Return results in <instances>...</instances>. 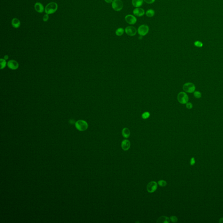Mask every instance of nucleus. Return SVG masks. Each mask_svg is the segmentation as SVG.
<instances>
[{"label": "nucleus", "instance_id": "nucleus-2", "mask_svg": "<svg viewBox=\"0 0 223 223\" xmlns=\"http://www.w3.org/2000/svg\"><path fill=\"white\" fill-rule=\"evenodd\" d=\"M112 3V9L116 12H120L123 9V4L121 0H113Z\"/></svg>", "mask_w": 223, "mask_h": 223}, {"label": "nucleus", "instance_id": "nucleus-24", "mask_svg": "<svg viewBox=\"0 0 223 223\" xmlns=\"http://www.w3.org/2000/svg\"><path fill=\"white\" fill-rule=\"evenodd\" d=\"M194 45L197 47L198 48H201L203 46V44L200 41H196L194 43Z\"/></svg>", "mask_w": 223, "mask_h": 223}, {"label": "nucleus", "instance_id": "nucleus-4", "mask_svg": "<svg viewBox=\"0 0 223 223\" xmlns=\"http://www.w3.org/2000/svg\"><path fill=\"white\" fill-rule=\"evenodd\" d=\"M76 127L79 131H83L87 129L88 125L87 123L84 120H79L76 123Z\"/></svg>", "mask_w": 223, "mask_h": 223}, {"label": "nucleus", "instance_id": "nucleus-6", "mask_svg": "<svg viewBox=\"0 0 223 223\" xmlns=\"http://www.w3.org/2000/svg\"><path fill=\"white\" fill-rule=\"evenodd\" d=\"M149 31V27L147 25H142L139 27L137 29L138 33L142 36L146 35Z\"/></svg>", "mask_w": 223, "mask_h": 223}, {"label": "nucleus", "instance_id": "nucleus-12", "mask_svg": "<svg viewBox=\"0 0 223 223\" xmlns=\"http://www.w3.org/2000/svg\"><path fill=\"white\" fill-rule=\"evenodd\" d=\"M35 9L37 12L41 13L45 10L43 5L40 2H36L35 5Z\"/></svg>", "mask_w": 223, "mask_h": 223}, {"label": "nucleus", "instance_id": "nucleus-29", "mask_svg": "<svg viewBox=\"0 0 223 223\" xmlns=\"http://www.w3.org/2000/svg\"><path fill=\"white\" fill-rule=\"evenodd\" d=\"M195 160L194 157H192L190 161V164L191 166H194L195 163Z\"/></svg>", "mask_w": 223, "mask_h": 223}, {"label": "nucleus", "instance_id": "nucleus-11", "mask_svg": "<svg viewBox=\"0 0 223 223\" xmlns=\"http://www.w3.org/2000/svg\"><path fill=\"white\" fill-rule=\"evenodd\" d=\"M7 66L12 70H15L18 68L19 65L17 61L15 60H10L7 62Z\"/></svg>", "mask_w": 223, "mask_h": 223}, {"label": "nucleus", "instance_id": "nucleus-32", "mask_svg": "<svg viewBox=\"0 0 223 223\" xmlns=\"http://www.w3.org/2000/svg\"><path fill=\"white\" fill-rule=\"evenodd\" d=\"M5 58L6 59H8V56H5Z\"/></svg>", "mask_w": 223, "mask_h": 223}, {"label": "nucleus", "instance_id": "nucleus-5", "mask_svg": "<svg viewBox=\"0 0 223 223\" xmlns=\"http://www.w3.org/2000/svg\"><path fill=\"white\" fill-rule=\"evenodd\" d=\"M183 89L185 92L191 93L195 91L196 87L194 84L191 82H187L184 84Z\"/></svg>", "mask_w": 223, "mask_h": 223}, {"label": "nucleus", "instance_id": "nucleus-30", "mask_svg": "<svg viewBox=\"0 0 223 223\" xmlns=\"http://www.w3.org/2000/svg\"><path fill=\"white\" fill-rule=\"evenodd\" d=\"M113 0H105V2L107 3H112Z\"/></svg>", "mask_w": 223, "mask_h": 223}, {"label": "nucleus", "instance_id": "nucleus-18", "mask_svg": "<svg viewBox=\"0 0 223 223\" xmlns=\"http://www.w3.org/2000/svg\"><path fill=\"white\" fill-rule=\"evenodd\" d=\"M146 15L147 17L149 18H152L155 15V11L153 9H149L146 10Z\"/></svg>", "mask_w": 223, "mask_h": 223}, {"label": "nucleus", "instance_id": "nucleus-10", "mask_svg": "<svg viewBox=\"0 0 223 223\" xmlns=\"http://www.w3.org/2000/svg\"><path fill=\"white\" fill-rule=\"evenodd\" d=\"M133 14L135 16L140 17L145 15V10L140 7H136L133 10Z\"/></svg>", "mask_w": 223, "mask_h": 223}, {"label": "nucleus", "instance_id": "nucleus-22", "mask_svg": "<svg viewBox=\"0 0 223 223\" xmlns=\"http://www.w3.org/2000/svg\"><path fill=\"white\" fill-rule=\"evenodd\" d=\"M1 69H4L6 66V61L5 59L2 58L1 59Z\"/></svg>", "mask_w": 223, "mask_h": 223}, {"label": "nucleus", "instance_id": "nucleus-3", "mask_svg": "<svg viewBox=\"0 0 223 223\" xmlns=\"http://www.w3.org/2000/svg\"><path fill=\"white\" fill-rule=\"evenodd\" d=\"M177 100L180 103L185 104L188 102L189 97L185 92H180L177 95Z\"/></svg>", "mask_w": 223, "mask_h": 223}, {"label": "nucleus", "instance_id": "nucleus-31", "mask_svg": "<svg viewBox=\"0 0 223 223\" xmlns=\"http://www.w3.org/2000/svg\"><path fill=\"white\" fill-rule=\"evenodd\" d=\"M219 222L220 223H223V217H221V218H220V219L219 221Z\"/></svg>", "mask_w": 223, "mask_h": 223}, {"label": "nucleus", "instance_id": "nucleus-7", "mask_svg": "<svg viewBox=\"0 0 223 223\" xmlns=\"http://www.w3.org/2000/svg\"><path fill=\"white\" fill-rule=\"evenodd\" d=\"M125 32L127 35L130 36H133L136 35V34L137 33V30L136 28H135L134 27L129 26L125 28Z\"/></svg>", "mask_w": 223, "mask_h": 223}, {"label": "nucleus", "instance_id": "nucleus-16", "mask_svg": "<svg viewBox=\"0 0 223 223\" xmlns=\"http://www.w3.org/2000/svg\"><path fill=\"white\" fill-rule=\"evenodd\" d=\"M169 217L166 216H161L158 219L157 223H169Z\"/></svg>", "mask_w": 223, "mask_h": 223}, {"label": "nucleus", "instance_id": "nucleus-13", "mask_svg": "<svg viewBox=\"0 0 223 223\" xmlns=\"http://www.w3.org/2000/svg\"><path fill=\"white\" fill-rule=\"evenodd\" d=\"M130 141L127 140H123V142H122L121 144V146L122 149L125 151L128 150L129 149H130Z\"/></svg>", "mask_w": 223, "mask_h": 223}, {"label": "nucleus", "instance_id": "nucleus-1", "mask_svg": "<svg viewBox=\"0 0 223 223\" xmlns=\"http://www.w3.org/2000/svg\"><path fill=\"white\" fill-rule=\"evenodd\" d=\"M58 5L55 2H51L46 5L45 9V13L51 15L54 14L57 11Z\"/></svg>", "mask_w": 223, "mask_h": 223}, {"label": "nucleus", "instance_id": "nucleus-15", "mask_svg": "<svg viewBox=\"0 0 223 223\" xmlns=\"http://www.w3.org/2000/svg\"><path fill=\"white\" fill-rule=\"evenodd\" d=\"M143 0H132V3L134 7H140L142 6L143 3Z\"/></svg>", "mask_w": 223, "mask_h": 223}, {"label": "nucleus", "instance_id": "nucleus-25", "mask_svg": "<svg viewBox=\"0 0 223 223\" xmlns=\"http://www.w3.org/2000/svg\"><path fill=\"white\" fill-rule=\"evenodd\" d=\"M170 220H171V221L174 222V223L178 221L177 217L175 216H171V217H170Z\"/></svg>", "mask_w": 223, "mask_h": 223}, {"label": "nucleus", "instance_id": "nucleus-8", "mask_svg": "<svg viewBox=\"0 0 223 223\" xmlns=\"http://www.w3.org/2000/svg\"><path fill=\"white\" fill-rule=\"evenodd\" d=\"M146 188L148 192L153 193L157 189V184L155 181H151L148 184Z\"/></svg>", "mask_w": 223, "mask_h": 223}, {"label": "nucleus", "instance_id": "nucleus-26", "mask_svg": "<svg viewBox=\"0 0 223 223\" xmlns=\"http://www.w3.org/2000/svg\"><path fill=\"white\" fill-rule=\"evenodd\" d=\"M48 19H49V15H48V14H46L45 15H44L43 17V20L44 22H47L48 20Z\"/></svg>", "mask_w": 223, "mask_h": 223}, {"label": "nucleus", "instance_id": "nucleus-20", "mask_svg": "<svg viewBox=\"0 0 223 223\" xmlns=\"http://www.w3.org/2000/svg\"><path fill=\"white\" fill-rule=\"evenodd\" d=\"M194 97L197 99H200V98H201V96H202L201 92H199V91H194Z\"/></svg>", "mask_w": 223, "mask_h": 223}, {"label": "nucleus", "instance_id": "nucleus-9", "mask_svg": "<svg viewBox=\"0 0 223 223\" xmlns=\"http://www.w3.org/2000/svg\"><path fill=\"white\" fill-rule=\"evenodd\" d=\"M125 19L126 22L130 25H134L137 22V18L133 15H127L125 16Z\"/></svg>", "mask_w": 223, "mask_h": 223}, {"label": "nucleus", "instance_id": "nucleus-23", "mask_svg": "<svg viewBox=\"0 0 223 223\" xmlns=\"http://www.w3.org/2000/svg\"><path fill=\"white\" fill-rule=\"evenodd\" d=\"M158 184L161 187H165L166 185V182L165 181L161 180L158 182Z\"/></svg>", "mask_w": 223, "mask_h": 223}, {"label": "nucleus", "instance_id": "nucleus-27", "mask_svg": "<svg viewBox=\"0 0 223 223\" xmlns=\"http://www.w3.org/2000/svg\"><path fill=\"white\" fill-rule=\"evenodd\" d=\"M186 104V107L188 109H191L193 108V104L191 102H187Z\"/></svg>", "mask_w": 223, "mask_h": 223}, {"label": "nucleus", "instance_id": "nucleus-28", "mask_svg": "<svg viewBox=\"0 0 223 223\" xmlns=\"http://www.w3.org/2000/svg\"><path fill=\"white\" fill-rule=\"evenodd\" d=\"M156 0H143V1L148 4H152L155 2Z\"/></svg>", "mask_w": 223, "mask_h": 223}, {"label": "nucleus", "instance_id": "nucleus-14", "mask_svg": "<svg viewBox=\"0 0 223 223\" xmlns=\"http://www.w3.org/2000/svg\"><path fill=\"white\" fill-rule=\"evenodd\" d=\"M12 25L13 28H18L20 26V21L17 18H14L12 20Z\"/></svg>", "mask_w": 223, "mask_h": 223}, {"label": "nucleus", "instance_id": "nucleus-19", "mask_svg": "<svg viewBox=\"0 0 223 223\" xmlns=\"http://www.w3.org/2000/svg\"><path fill=\"white\" fill-rule=\"evenodd\" d=\"M125 32V30L123 28H119L115 31V35L118 36L123 35Z\"/></svg>", "mask_w": 223, "mask_h": 223}, {"label": "nucleus", "instance_id": "nucleus-17", "mask_svg": "<svg viewBox=\"0 0 223 223\" xmlns=\"http://www.w3.org/2000/svg\"><path fill=\"white\" fill-rule=\"evenodd\" d=\"M122 135L125 138H127L129 137L130 135V132L129 129L127 128L123 129L122 130Z\"/></svg>", "mask_w": 223, "mask_h": 223}, {"label": "nucleus", "instance_id": "nucleus-21", "mask_svg": "<svg viewBox=\"0 0 223 223\" xmlns=\"http://www.w3.org/2000/svg\"><path fill=\"white\" fill-rule=\"evenodd\" d=\"M150 116V113L149 112H144L142 114V118L144 119V120L147 119L149 118Z\"/></svg>", "mask_w": 223, "mask_h": 223}]
</instances>
